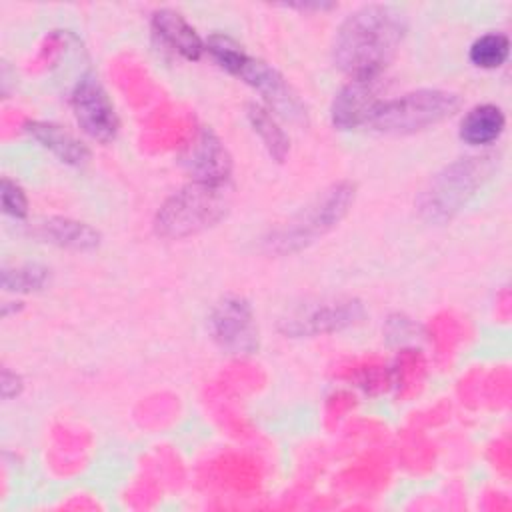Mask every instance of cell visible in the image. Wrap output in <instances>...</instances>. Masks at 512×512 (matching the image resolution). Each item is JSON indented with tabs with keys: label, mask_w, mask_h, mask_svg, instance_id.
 Instances as JSON below:
<instances>
[{
	"label": "cell",
	"mask_w": 512,
	"mask_h": 512,
	"mask_svg": "<svg viewBox=\"0 0 512 512\" xmlns=\"http://www.w3.org/2000/svg\"><path fill=\"white\" fill-rule=\"evenodd\" d=\"M406 34L400 12L382 4H368L352 12L336 30L334 64L350 78H380L396 56Z\"/></svg>",
	"instance_id": "obj_1"
},
{
	"label": "cell",
	"mask_w": 512,
	"mask_h": 512,
	"mask_svg": "<svg viewBox=\"0 0 512 512\" xmlns=\"http://www.w3.org/2000/svg\"><path fill=\"white\" fill-rule=\"evenodd\" d=\"M228 206V182L208 184L192 180L158 208L154 230L164 238H186L220 222Z\"/></svg>",
	"instance_id": "obj_2"
},
{
	"label": "cell",
	"mask_w": 512,
	"mask_h": 512,
	"mask_svg": "<svg viewBox=\"0 0 512 512\" xmlns=\"http://www.w3.org/2000/svg\"><path fill=\"white\" fill-rule=\"evenodd\" d=\"M458 108V94L438 88H424L398 98L378 100L372 106L364 126L384 134H414L450 118Z\"/></svg>",
	"instance_id": "obj_3"
},
{
	"label": "cell",
	"mask_w": 512,
	"mask_h": 512,
	"mask_svg": "<svg viewBox=\"0 0 512 512\" xmlns=\"http://www.w3.org/2000/svg\"><path fill=\"white\" fill-rule=\"evenodd\" d=\"M354 202V184L338 182L324 190L312 204L302 208L286 224L272 230L266 244L272 252L290 254L306 248L334 228Z\"/></svg>",
	"instance_id": "obj_4"
},
{
	"label": "cell",
	"mask_w": 512,
	"mask_h": 512,
	"mask_svg": "<svg viewBox=\"0 0 512 512\" xmlns=\"http://www.w3.org/2000/svg\"><path fill=\"white\" fill-rule=\"evenodd\" d=\"M494 156L460 158L436 174L420 196V212L430 222L450 220L494 170Z\"/></svg>",
	"instance_id": "obj_5"
},
{
	"label": "cell",
	"mask_w": 512,
	"mask_h": 512,
	"mask_svg": "<svg viewBox=\"0 0 512 512\" xmlns=\"http://www.w3.org/2000/svg\"><path fill=\"white\" fill-rule=\"evenodd\" d=\"M72 112L78 126L96 142H110L116 138L120 122L114 104L94 72L78 78L70 94Z\"/></svg>",
	"instance_id": "obj_6"
},
{
	"label": "cell",
	"mask_w": 512,
	"mask_h": 512,
	"mask_svg": "<svg viewBox=\"0 0 512 512\" xmlns=\"http://www.w3.org/2000/svg\"><path fill=\"white\" fill-rule=\"evenodd\" d=\"M208 330L214 342L230 354H254L258 350L256 316L242 296H226L208 318Z\"/></svg>",
	"instance_id": "obj_7"
},
{
	"label": "cell",
	"mask_w": 512,
	"mask_h": 512,
	"mask_svg": "<svg viewBox=\"0 0 512 512\" xmlns=\"http://www.w3.org/2000/svg\"><path fill=\"white\" fill-rule=\"evenodd\" d=\"M230 74L250 84L268 102V106L280 116L288 120L304 118V104L300 102L296 92L290 88V84L284 80V76L268 62L244 52Z\"/></svg>",
	"instance_id": "obj_8"
},
{
	"label": "cell",
	"mask_w": 512,
	"mask_h": 512,
	"mask_svg": "<svg viewBox=\"0 0 512 512\" xmlns=\"http://www.w3.org/2000/svg\"><path fill=\"white\" fill-rule=\"evenodd\" d=\"M364 318V306L358 300H330L304 304L282 320V332L290 336H318L344 330Z\"/></svg>",
	"instance_id": "obj_9"
},
{
	"label": "cell",
	"mask_w": 512,
	"mask_h": 512,
	"mask_svg": "<svg viewBox=\"0 0 512 512\" xmlns=\"http://www.w3.org/2000/svg\"><path fill=\"white\" fill-rule=\"evenodd\" d=\"M182 162L196 182L226 184L230 180L232 158L222 140L210 128H202L196 134Z\"/></svg>",
	"instance_id": "obj_10"
},
{
	"label": "cell",
	"mask_w": 512,
	"mask_h": 512,
	"mask_svg": "<svg viewBox=\"0 0 512 512\" xmlns=\"http://www.w3.org/2000/svg\"><path fill=\"white\" fill-rule=\"evenodd\" d=\"M378 78H350L332 102V124L340 130H352L366 124L376 98Z\"/></svg>",
	"instance_id": "obj_11"
},
{
	"label": "cell",
	"mask_w": 512,
	"mask_h": 512,
	"mask_svg": "<svg viewBox=\"0 0 512 512\" xmlns=\"http://www.w3.org/2000/svg\"><path fill=\"white\" fill-rule=\"evenodd\" d=\"M152 30L170 50L178 52L186 60H198L206 50V42L198 32L174 10L160 8L152 14Z\"/></svg>",
	"instance_id": "obj_12"
},
{
	"label": "cell",
	"mask_w": 512,
	"mask_h": 512,
	"mask_svg": "<svg viewBox=\"0 0 512 512\" xmlns=\"http://www.w3.org/2000/svg\"><path fill=\"white\" fill-rule=\"evenodd\" d=\"M24 130L64 164L84 166L90 158L88 148L78 138H74L68 130H64L54 122L30 120L24 124Z\"/></svg>",
	"instance_id": "obj_13"
},
{
	"label": "cell",
	"mask_w": 512,
	"mask_h": 512,
	"mask_svg": "<svg viewBox=\"0 0 512 512\" xmlns=\"http://www.w3.org/2000/svg\"><path fill=\"white\" fill-rule=\"evenodd\" d=\"M506 126V116L496 104H478L470 108L458 128V136L462 142L470 146H488L496 142Z\"/></svg>",
	"instance_id": "obj_14"
},
{
	"label": "cell",
	"mask_w": 512,
	"mask_h": 512,
	"mask_svg": "<svg viewBox=\"0 0 512 512\" xmlns=\"http://www.w3.org/2000/svg\"><path fill=\"white\" fill-rule=\"evenodd\" d=\"M34 234L44 242L74 250H92L100 242V234L92 226L68 218H48L34 228Z\"/></svg>",
	"instance_id": "obj_15"
},
{
	"label": "cell",
	"mask_w": 512,
	"mask_h": 512,
	"mask_svg": "<svg viewBox=\"0 0 512 512\" xmlns=\"http://www.w3.org/2000/svg\"><path fill=\"white\" fill-rule=\"evenodd\" d=\"M248 120L254 128V132L260 136V140L264 142L268 154L276 160L282 162L288 154L290 142L288 136L284 134V130L276 124V120L272 118L268 108H262L258 104H250L248 106Z\"/></svg>",
	"instance_id": "obj_16"
},
{
	"label": "cell",
	"mask_w": 512,
	"mask_h": 512,
	"mask_svg": "<svg viewBox=\"0 0 512 512\" xmlns=\"http://www.w3.org/2000/svg\"><path fill=\"white\" fill-rule=\"evenodd\" d=\"M510 54V38L502 32H486L470 46V62L484 70L500 68Z\"/></svg>",
	"instance_id": "obj_17"
},
{
	"label": "cell",
	"mask_w": 512,
	"mask_h": 512,
	"mask_svg": "<svg viewBox=\"0 0 512 512\" xmlns=\"http://www.w3.org/2000/svg\"><path fill=\"white\" fill-rule=\"evenodd\" d=\"M48 270L38 264H24L18 268H2V288L8 292H32L44 288Z\"/></svg>",
	"instance_id": "obj_18"
},
{
	"label": "cell",
	"mask_w": 512,
	"mask_h": 512,
	"mask_svg": "<svg viewBox=\"0 0 512 512\" xmlns=\"http://www.w3.org/2000/svg\"><path fill=\"white\" fill-rule=\"evenodd\" d=\"M0 198H2V210L16 218L22 220L28 214V198L24 194V190L10 178H2V186H0Z\"/></svg>",
	"instance_id": "obj_19"
},
{
	"label": "cell",
	"mask_w": 512,
	"mask_h": 512,
	"mask_svg": "<svg viewBox=\"0 0 512 512\" xmlns=\"http://www.w3.org/2000/svg\"><path fill=\"white\" fill-rule=\"evenodd\" d=\"M22 390V380L12 374L8 368L2 370V396L8 400L12 396H18V392Z\"/></svg>",
	"instance_id": "obj_20"
}]
</instances>
